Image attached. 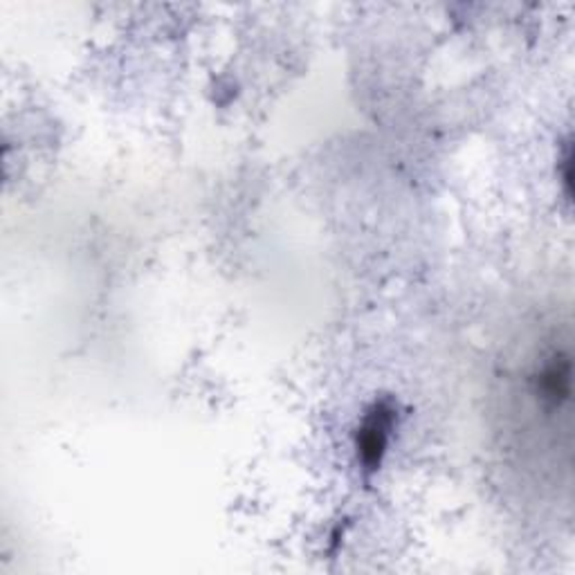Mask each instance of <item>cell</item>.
Masks as SVG:
<instances>
[{"label":"cell","instance_id":"obj_1","mask_svg":"<svg viewBox=\"0 0 575 575\" xmlns=\"http://www.w3.org/2000/svg\"><path fill=\"white\" fill-rule=\"evenodd\" d=\"M392 430H394V409L387 403H375L369 409L356 436L358 457L367 470H375L382 457H385Z\"/></svg>","mask_w":575,"mask_h":575},{"label":"cell","instance_id":"obj_2","mask_svg":"<svg viewBox=\"0 0 575 575\" xmlns=\"http://www.w3.org/2000/svg\"><path fill=\"white\" fill-rule=\"evenodd\" d=\"M571 392V365L566 358H555L539 378V394L553 407L562 405Z\"/></svg>","mask_w":575,"mask_h":575}]
</instances>
